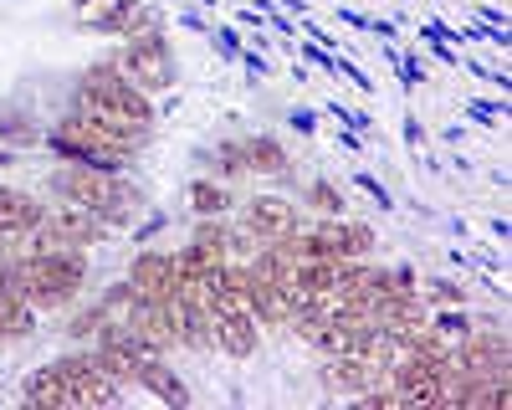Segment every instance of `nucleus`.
I'll return each instance as SVG.
<instances>
[{"mask_svg":"<svg viewBox=\"0 0 512 410\" xmlns=\"http://www.w3.org/2000/svg\"><path fill=\"white\" fill-rule=\"evenodd\" d=\"M52 195L72 200V205H88L98 211L113 231H128L144 216V190L128 185L123 170H93V164H62L52 175Z\"/></svg>","mask_w":512,"mask_h":410,"instance_id":"nucleus-1","label":"nucleus"},{"mask_svg":"<svg viewBox=\"0 0 512 410\" xmlns=\"http://www.w3.org/2000/svg\"><path fill=\"white\" fill-rule=\"evenodd\" d=\"M77 113L82 118H103L113 129H128V134H149L154 129V103L144 88H134L113 62H98L82 72L77 82Z\"/></svg>","mask_w":512,"mask_h":410,"instance_id":"nucleus-2","label":"nucleus"},{"mask_svg":"<svg viewBox=\"0 0 512 410\" xmlns=\"http://www.w3.org/2000/svg\"><path fill=\"white\" fill-rule=\"evenodd\" d=\"M144 139L149 134H128V129H113L103 118H82V113H67L47 134V144L67 164H93V170H123V164L144 149Z\"/></svg>","mask_w":512,"mask_h":410,"instance_id":"nucleus-3","label":"nucleus"},{"mask_svg":"<svg viewBox=\"0 0 512 410\" xmlns=\"http://www.w3.org/2000/svg\"><path fill=\"white\" fill-rule=\"evenodd\" d=\"M113 67L134 82V88H144V93H164V88H175V82H180L175 52H169V41H164L159 31L123 41V52L113 57Z\"/></svg>","mask_w":512,"mask_h":410,"instance_id":"nucleus-4","label":"nucleus"},{"mask_svg":"<svg viewBox=\"0 0 512 410\" xmlns=\"http://www.w3.org/2000/svg\"><path fill=\"white\" fill-rule=\"evenodd\" d=\"M108 236H113V226H108L98 211H88V205H72V200H62L57 211H47V216H41V226L31 231L36 246H98V241H108Z\"/></svg>","mask_w":512,"mask_h":410,"instance_id":"nucleus-5","label":"nucleus"},{"mask_svg":"<svg viewBox=\"0 0 512 410\" xmlns=\"http://www.w3.org/2000/svg\"><path fill=\"white\" fill-rule=\"evenodd\" d=\"M210 349H221L226 359H251L262 349V323L251 318L246 303H231V298L210 303Z\"/></svg>","mask_w":512,"mask_h":410,"instance_id":"nucleus-6","label":"nucleus"},{"mask_svg":"<svg viewBox=\"0 0 512 410\" xmlns=\"http://www.w3.org/2000/svg\"><path fill=\"white\" fill-rule=\"evenodd\" d=\"M52 369L72 385V400L77 405H118V380L108 375L93 354H62V359H52Z\"/></svg>","mask_w":512,"mask_h":410,"instance_id":"nucleus-7","label":"nucleus"},{"mask_svg":"<svg viewBox=\"0 0 512 410\" xmlns=\"http://www.w3.org/2000/svg\"><path fill=\"white\" fill-rule=\"evenodd\" d=\"M379 380H384V364L374 354H328L323 359V385L333 395H349L354 400V395H364Z\"/></svg>","mask_w":512,"mask_h":410,"instance_id":"nucleus-8","label":"nucleus"},{"mask_svg":"<svg viewBox=\"0 0 512 410\" xmlns=\"http://www.w3.org/2000/svg\"><path fill=\"white\" fill-rule=\"evenodd\" d=\"M88 31H103V36H118V41H134V36L159 31V11L149 6V0H108V6L93 16Z\"/></svg>","mask_w":512,"mask_h":410,"instance_id":"nucleus-9","label":"nucleus"},{"mask_svg":"<svg viewBox=\"0 0 512 410\" xmlns=\"http://www.w3.org/2000/svg\"><path fill=\"white\" fill-rule=\"evenodd\" d=\"M313 241H318L323 257H369L379 236H374V226H364V221L323 216V221L313 226Z\"/></svg>","mask_w":512,"mask_h":410,"instance_id":"nucleus-10","label":"nucleus"},{"mask_svg":"<svg viewBox=\"0 0 512 410\" xmlns=\"http://www.w3.org/2000/svg\"><path fill=\"white\" fill-rule=\"evenodd\" d=\"M128 287H134L139 298L149 303H164V298H175V257L159 252V246H149V252H139L134 262H128Z\"/></svg>","mask_w":512,"mask_h":410,"instance_id":"nucleus-11","label":"nucleus"},{"mask_svg":"<svg viewBox=\"0 0 512 410\" xmlns=\"http://www.w3.org/2000/svg\"><path fill=\"white\" fill-rule=\"evenodd\" d=\"M256 241H277L287 231H297L303 221H297V205L287 195H251L246 200V221H241Z\"/></svg>","mask_w":512,"mask_h":410,"instance_id":"nucleus-12","label":"nucleus"},{"mask_svg":"<svg viewBox=\"0 0 512 410\" xmlns=\"http://www.w3.org/2000/svg\"><path fill=\"white\" fill-rule=\"evenodd\" d=\"M41 200L31 190H16V185H0V231L6 236H31L41 226Z\"/></svg>","mask_w":512,"mask_h":410,"instance_id":"nucleus-13","label":"nucleus"},{"mask_svg":"<svg viewBox=\"0 0 512 410\" xmlns=\"http://www.w3.org/2000/svg\"><path fill=\"white\" fill-rule=\"evenodd\" d=\"M134 385H144L154 400L175 405V410H185V405H190V390H185V380H180L175 369L164 364V354H144V364H139V380H134Z\"/></svg>","mask_w":512,"mask_h":410,"instance_id":"nucleus-14","label":"nucleus"},{"mask_svg":"<svg viewBox=\"0 0 512 410\" xmlns=\"http://www.w3.org/2000/svg\"><path fill=\"white\" fill-rule=\"evenodd\" d=\"M241 164L251 175H287V149L272 134H251L241 139Z\"/></svg>","mask_w":512,"mask_h":410,"instance_id":"nucleus-15","label":"nucleus"},{"mask_svg":"<svg viewBox=\"0 0 512 410\" xmlns=\"http://www.w3.org/2000/svg\"><path fill=\"white\" fill-rule=\"evenodd\" d=\"M21 395H26L31 405H77V400H72V385L57 375L52 364H47V369H31V375L21 380Z\"/></svg>","mask_w":512,"mask_h":410,"instance_id":"nucleus-16","label":"nucleus"},{"mask_svg":"<svg viewBox=\"0 0 512 410\" xmlns=\"http://www.w3.org/2000/svg\"><path fill=\"white\" fill-rule=\"evenodd\" d=\"M231 190L226 185H216V180H195L190 185V211L195 216H231Z\"/></svg>","mask_w":512,"mask_h":410,"instance_id":"nucleus-17","label":"nucleus"},{"mask_svg":"<svg viewBox=\"0 0 512 410\" xmlns=\"http://www.w3.org/2000/svg\"><path fill=\"white\" fill-rule=\"evenodd\" d=\"M41 139H47V134H41L36 129V123L21 113V108H0V144H16V149H36Z\"/></svg>","mask_w":512,"mask_h":410,"instance_id":"nucleus-18","label":"nucleus"},{"mask_svg":"<svg viewBox=\"0 0 512 410\" xmlns=\"http://www.w3.org/2000/svg\"><path fill=\"white\" fill-rule=\"evenodd\" d=\"M308 205H313L318 216H344V195H338L328 180H313L308 185Z\"/></svg>","mask_w":512,"mask_h":410,"instance_id":"nucleus-19","label":"nucleus"},{"mask_svg":"<svg viewBox=\"0 0 512 410\" xmlns=\"http://www.w3.org/2000/svg\"><path fill=\"white\" fill-rule=\"evenodd\" d=\"M431 328H436V334H441L446 344H456V339H466V334H472V318H466V313H456V308H446V313H436V318H431Z\"/></svg>","mask_w":512,"mask_h":410,"instance_id":"nucleus-20","label":"nucleus"},{"mask_svg":"<svg viewBox=\"0 0 512 410\" xmlns=\"http://www.w3.org/2000/svg\"><path fill=\"white\" fill-rule=\"evenodd\" d=\"M98 328H103V308L93 303V308L72 313V323H67V339H98Z\"/></svg>","mask_w":512,"mask_h":410,"instance_id":"nucleus-21","label":"nucleus"},{"mask_svg":"<svg viewBox=\"0 0 512 410\" xmlns=\"http://www.w3.org/2000/svg\"><path fill=\"white\" fill-rule=\"evenodd\" d=\"M420 298L431 303V308H441V303H446V308H456V303H461V287H456V282H441V277H436V282H425V293H420Z\"/></svg>","mask_w":512,"mask_h":410,"instance_id":"nucleus-22","label":"nucleus"},{"mask_svg":"<svg viewBox=\"0 0 512 410\" xmlns=\"http://www.w3.org/2000/svg\"><path fill=\"white\" fill-rule=\"evenodd\" d=\"M359 190H364V195H369L374 205H390V195H384V185H379L374 175H359Z\"/></svg>","mask_w":512,"mask_h":410,"instance_id":"nucleus-23","label":"nucleus"},{"mask_svg":"<svg viewBox=\"0 0 512 410\" xmlns=\"http://www.w3.org/2000/svg\"><path fill=\"white\" fill-rule=\"evenodd\" d=\"M292 129H297V134H313V129H318V113L297 108V113H292Z\"/></svg>","mask_w":512,"mask_h":410,"instance_id":"nucleus-24","label":"nucleus"},{"mask_svg":"<svg viewBox=\"0 0 512 410\" xmlns=\"http://www.w3.org/2000/svg\"><path fill=\"white\" fill-rule=\"evenodd\" d=\"M216 41H221V57H241V36L236 31H216Z\"/></svg>","mask_w":512,"mask_h":410,"instance_id":"nucleus-25","label":"nucleus"},{"mask_svg":"<svg viewBox=\"0 0 512 410\" xmlns=\"http://www.w3.org/2000/svg\"><path fill=\"white\" fill-rule=\"evenodd\" d=\"M0 287H6V231H0Z\"/></svg>","mask_w":512,"mask_h":410,"instance_id":"nucleus-26","label":"nucleus"},{"mask_svg":"<svg viewBox=\"0 0 512 410\" xmlns=\"http://www.w3.org/2000/svg\"><path fill=\"white\" fill-rule=\"evenodd\" d=\"M0 164H11V149L6 144H0Z\"/></svg>","mask_w":512,"mask_h":410,"instance_id":"nucleus-27","label":"nucleus"}]
</instances>
